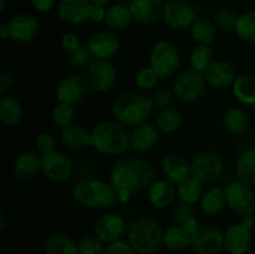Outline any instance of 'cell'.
Listing matches in <instances>:
<instances>
[{"label":"cell","instance_id":"1","mask_svg":"<svg viewBox=\"0 0 255 254\" xmlns=\"http://www.w3.org/2000/svg\"><path fill=\"white\" fill-rule=\"evenodd\" d=\"M156 181L153 164L139 157H125L115 162L110 171V183L114 186L119 197V203L131 202L133 196L147 191Z\"/></svg>","mask_w":255,"mask_h":254},{"label":"cell","instance_id":"2","mask_svg":"<svg viewBox=\"0 0 255 254\" xmlns=\"http://www.w3.org/2000/svg\"><path fill=\"white\" fill-rule=\"evenodd\" d=\"M129 131L119 121H101L91 129L90 147L104 156H124L131 148Z\"/></svg>","mask_w":255,"mask_h":254},{"label":"cell","instance_id":"3","mask_svg":"<svg viewBox=\"0 0 255 254\" xmlns=\"http://www.w3.org/2000/svg\"><path fill=\"white\" fill-rule=\"evenodd\" d=\"M72 197L77 204L87 209H110L119 203V197L110 181L99 178L80 179L72 188Z\"/></svg>","mask_w":255,"mask_h":254},{"label":"cell","instance_id":"4","mask_svg":"<svg viewBox=\"0 0 255 254\" xmlns=\"http://www.w3.org/2000/svg\"><path fill=\"white\" fill-rule=\"evenodd\" d=\"M153 109L152 97L137 92H124L116 96L112 102V115L115 120L127 128H134L148 122Z\"/></svg>","mask_w":255,"mask_h":254},{"label":"cell","instance_id":"5","mask_svg":"<svg viewBox=\"0 0 255 254\" xmlns=\"http://www.w3.org/2000/svg\"><path fill=\"white\" fill-rule=\"evenodd\" d=\"M126 236L137 254H154L163 246V229L149 216H138L132 219Z\"/></svg>","mask_w":255,"mask_h":254},{"label":"cell","instance_id":"6","mask_svg":"<svg viewBox=\"0 0 255 254\" xmlns=\"http://www.w3.org/2000/svg\"><path fill=\"white\" fill-rule=\"evenodd\" d=\"M182 57L179 49L169 40H159L149 51V66L161 79L176 76L181 70Z\"/></svg>","mask_w":255,"mask_h":254},{"label":"cell","instance_id":"7","mask_svg":"<svg viewBox=\"0 0 255 254\" xmlns=\"http://www.w3.org/2000/svg\"><path fill=\"white\" fill-rule=\"evenodd\" d=\"M255 221L253 216L242 217L241 221L231 224L223 232L224 251L228 254H247L253 243V232Z\"/></svg>","mask_w":255,"mask_h":254},{"label":"cell","instance_id":"8","mask_svg":"<svg viewBox=\"0 0 255 254\" xmlns=\"http://www.w3.org/2000/svg\"><path fill=\"white\" fill-rule=\"evenodd\" d=\"M227 206L238 217H249L255 213V192L251 184L239 181H231L224 187Z\"/></svg>","mask_w":255,"mask_h":254},{"label":"cell","instance_id":"9","mask_svg":"<svg viewBox=\"0 0 255 254\" xmlns=\"http://www.w3.org/2000/svg\"><path fill=\"white\" fill-rule=\"evenodd\" d=\"M207 86L208 84L203 72L191 69L177 75L172 90L176 99L186 104H191L204 96Z\"/></svg>","mask_w":255,"mask_h":254},{"label":"cell","instance_id":"10","mask_svg":"<svg viewBox=\"0 0 255 254\" xmlns=\"http://www.w3.org/2000/svg\"><path fill=\"white\" fill-rule=\"evenodd\" d=\"M224 174V161L217 152L202 151L191 161V176L203 184H212Z\"/></svg>","mask_w":255,"mask_h":254},{"label":"cell","instance_id":"11","mask_svg":"<svg viewBox=\"0 0 255 254\" xmlns=\"http://www.w3.org/2000/svg\"><path fill=\"white\" fill-rule=\"evenodd\" d=\"M90 91L92 90L86 77L77 74H70L57 81L55 87V97L57 102L76 106L86 100Z\"/></svg>","mask_w":255,"mask_h":254},{"label":"cell","instance_id":"12","mask_svg":"<svg viewBox=\"0 0 255 254\" xmlns=\"http://www.w3.org/2000/svg\"><path fill=\"white\" fill-rule=\"evenodd\" d=\"M86 79L92 91L106 94L117 81V70L110 60H92L86 69Z\"/></svg>","mask_w":255,"mask_h":254},{"label":"cell","instance_id":"13","mask_svg":"<svg viewBox=\"0 0 255 254\" xmlns=\"http://www.w3.org/2000/svg\"><path fill=\"white\" fill-rule=\"evenodd\" d=\"M196 10L184 0H167L163 6L164 24L176 31H186L191 29L197 19Z\"/></svg>","mask_w":255,"mask_h":254},{"label":"cell","instance_id":"14","mask_svg":"<svg viewBox=\"0 0 255 254\" xmlns=\"http://www.w3.org/2000/svg\"><path fill=\"white\" fill-rule=\"evenodd\" d=\"M75 172V164L66 153L54 151L41 156V173L49 181L62 183L71 179Z\"/></svg>","mask_w":255,"mask_h":254},{"label":"cell","instance_id":"15","mask_svg":"<svg viewBox=\"0 0 255 254\" xmlns=\"http://www.w3.org/2000/svg\"><path fill=\"white\" fill-rule=\"evenodd\" d=\"M9 27V40L16 44H29L34 41L40 32V21L35 15L19 12L6 21Z\"/></svg>","mask_w":255,"mask_h":254},{"label":"cell","instance_id":"16","mask_svg":"<svg viewBox=\"0 0 255 254\" xmlns=\"http://www.w3.org/2000/svg\"><path fill=\"white\" fill-rule=\"evenodd\" d=\"M128 231L124 217L115 212H106L96 219L94 224V233L106 244L120 241Z\"/></svg>","mask_w":255,"mask_h":254},{"label":"cell","instance_id":"17","mask_svg":"<svg viewBox=\"0 0 255 254\" xmlns=\"http://www.w3.org/2000/svg\"><path fill=\"white\" fill-rule=\"evenodd\" d=\"M86 46L95 60H111L120 51L121 42L112 30H99L89 37Z\"/></svg>","mask_w":255,"mask_h":254},{"label":"cell","instance_id":"18","mask_svg":"<svg viewBox=\"0 0 255 254\" xmlns=\"http://www.w3.org/2000/svg\"><path fill=\"white\" fill-rule=\"evenodd\" d=\"M191 247L197 254H219L224 251L223 232L213 226H201L192 237Z\"/></svg>","mask_w":255,"mask_h":254},{"label":"cell","instance_id":"19","mask_svg":"<svg viewBox=\"0 0 255 254\" xmlns=\"http://www.w3.org/2000/svg\"><path fill=\"white\" fill-rule=\"evenodd\" d=\"M90 0H59L56 11L65 24L79 26L90 21Z\"/></svg>","mask_w":255,"mask_h":254},{"label":"cell","instance_id":"20","mask_svg":"<svg viewBox=\"0 0 255 254\" xmlns=\"http://www.w3.org/2000/svg\"><path fill=\"white\" fill-rule=\"evenodd\" d=\"M128 6L133 20L139 24L154 25L163 16L162 0H129Z\"/></svg>","mask_w":255,"mask_h":254},{"label":"cell","instance_id":"21","mask_svg":"<svg viewBox=\"0 0 255 254\" xmlns=\"http://www.w3.org/2000/svg\"><path fill=\"white\" fill-rule=\"evenodd\" d=\"M204 76H206L208 86L217 90H224L232 87L237 79L236 70H234L233 65L223 59L214 60L213 64L204 72Z\"/></svg>","mask_w":255,"mask_h":254},{"label":"cell","instance_id":"22","mask_svg":"<svg viewBox=\"0 0 255 254\" xmlns=\"http://www.w3.org/2000/svg\"><path fill=\"white\" fill-rule=\"evenodd\" d=\"M159 129L154 124H142L139 126L131 128L129 133V144L131 149L137 153H147L156 147L159 141Z\"/></svg>","mask_w":255,"mask_h":254},{"label":"cell","instance_id":"23","mask_svg":"<svg viewBox=\"0 0 255 254\" xmlns=\"http://www.w3.org/2000/svg\"><path fill=\"white\" fill-rule=\"evenodd\" d=\"M161 168L164 178L171 181L176 186L191 177V162L187 159L186 156L177 152L164 157Z\"/></svg>","mask_w":255,"mask_h":254},{"label":"cell","instance_id":"24","mask_svg":"<svg viewBox=\"0 0 255 254\" xmlns=\"http://www.w3.org/2000/svg\"><path fill=\"white\" fill-rule=\"evenodd\" d=\"M148 202L153 208L166 209L177 198V186L168 179H156L147 189Z\"/></svg>","mask_w":255,"mask_h":254},{"label":"cell","instance_id":"25","mask_svg":"<svg viewBox=\"0 0 255 254\" xmlns=\"http://www.w3.org/2000/svg\"><path fill=\"white\" fill-rule=\"evenodd\" d=\"M12 171L19 181H32L41 173V156L34 151L21 152L15 158Z\"/></svg>","mask_w":255,"mask_h":254},{"label":"cell","instance_id":"26","mask_svg":"<svg viewBox=\"0 0 255 254\" xmlns=\"http://www.w3.org/2000/svg\"><path fill=\"white\" fill-rule=\"evenodd\" d=\"M227 198L224 188L218 186L209 187L203 192L201 201H199V208L201 212L207 217H216L221 214L227 208Z\"/></svg>","mask_w":255,"mask_h":254},{"label":"cell","instance_id":"27","mask_svg":"<svg viewBox=\"0 0 255 254\" xmlns=\"http://www.w3.org/2000/svg\"><path fill=\"white\" fill-rule=\"evenodd\" d=\"M90 137L91 131L80 124H72L71 126L61 129L60 134L62 144L71 151H81L90 147Z\"/></svg>","mask_w":255,"mask_h":254},{"label":"cell","instance_id":"28","mask_svg":"<svg viewBox=\"0 0 255 254\" xmlns=\"http://www.w3.org/2000/svg\"><path fill=\"white\" fill-rule=\"evenodd\" d=\"M45 254H80L79 243L64 232L49 234L44 243Z\"/></svg>","mask_w":255,"mask_h":254},{"label":"cell","instance_id":"29","mask_svg":"<svg viewBox=\"0 0 255 254\" xmlns=\"http://www.w3.org/2000/svg\"><path fill=\"white\" fill-rule=\"evenodd\" d=\"M134 21L128 4H112L107 7L105 24L112 31H124Z\"/></svg>","mask_w":255,"mask_h":254},{"label":"cell","instance_id":"30","mask_svg":"<svg viewBox=\"0 0 255 254\" xmlns=\"http://www.w3.org/2000/svg\"><path fill=\"white\" fill-rule=\"evenodd\" d=\"M22 105L16 97L11 95H2L0 99V120L5 126H16L21 122Z\"/></svg>","mask_w":255,"mask_h":254},{"label":"cell","instance_id":"31","mask_svg":"<svg viewBox=\"0 0 255 254\" xmlns=\"http://www.w3.org/2000/svg\"><path fill=\"white\" fill-rule=\"evenodd\" d=\"M233 96L246 106L255 105V77L252 75H239L232 86Z\"/></svg>","mask_w":255,"mask_h":254},{"label":"cell","instance_id":"32","mask_svg":"<svg viewBox=\"0 0 255 254\" xmlns=\"http://www.w3.org/2000/svg\"><path fill=\"white\" fill-rule=\"evenodd\" d=\"M249 119L247 112L239 106H232L226 110L223 115V126L231 134L244 133L248 128Z\"/></svg>","mask_w":255,"mask_h":254},{"label":"cell","instance_id":"33","mask_svg":"<svg viewBox=\"0 0 255 254\" xmlns=\"http://www.w3.org/2000/svg\"><path fill=\"white\" fill-rule=\"evenodd\" d=\"M182 124H183V115L173 106L159 110L154 121V125L161 133H174L181 128Z\"/></svg>","mask_w":255,"mask_h":254},{"label":"cell","instance_id":"34","mask_svg":"<svg viewBox=\"0 0 255 254\" xmlns=\"http://www.w3.org/2000/svg\"><path fill=\"white\" fill-rule=\"evenodd\" d=\"M237 178L255 186V147L247 148L239 154L236 163Z\"/></svg>","mask_w":255,"mask_h":254},{"label":"cell","instance_id":"35","mask_svg":"<svg viewBox=\"0 0 255 254\" xmlns=\"http://www.w3.org/2000/svg\"><path fill=\"white\" fill-rule=\"evenodd\" d=\"M217 25L206 16H198L191 26V35L196 44L211 45L217 37Z\"/></svg>","mask_w":255,"mask_h":254},{"label":"cell","instance_id":"36","mask_svg":"<svg viewBox=\"0 0 255 254\" xmlns=\"http://www.w3.org/2000/svg\"><path fill=\"white\" fill-rule=\"evenodd\" d=\"M192 237L187 233L181 224H173L163 231V246L173 252H179L191 247Z\"/></svg>","mask_w":255,"mask_h":254},{"label":"cell","instance_id":"37","mask_svg":"<svg viewBox=\"0 0 255 254\" xmlns=\"http://www.w3.org/2000/svg\"><path fill=\"white\" fill-rule=\"evenodd\" d=\"M203 186L204 184L194 177H188L186 181L177 184V198L179 199V202L194 206V204L199 203L202 196H203Z\"/></svg>","mask_w":255,"mask_h":254},{"label":"cell","instance_id":"38","mask_svg":"<svg viewBox=\"0 0 255 254\" xmlns=\"http://www.w3.org/2000/svg\"><path fill=\"white\" fill-rule=\"evenodd\" d=\"M214 60H216L214 59V51L211 45L196 44V46L191 50V54H189L191 69L203 72V74L213 64Z\"/></svg>","mask_w":255,"mask_h":254},{"label":"cell","instance_id":"39","mask_svg":"<svg viewBox=\"0 0 255 254\" xmlns=\"http://www.w3.org/2000/svg\"><path fill=\"white\" fill-rule=\"evenodd\" d=\"M234 32L242 41L255 42V11H246L238 15Z\"/></svg>","mask_w":255,"mask_h":254},{"label":"cell","instance_id":"40","mask_svg":"<svg viewBox=\"0 0 255 254\" xmlns=\"http://www.w3.org/2000/svg\"><path fill=\"white\" fill-rule=\"evenodd\" d=\"M75 117H76L75 106L62 104V102H57L51 111L52 124L61 129L75 124Z\"/></svg>","mask_w":255,"mask_h":254},{"label":"cell","instance_id":"41","mask_svg":"<svg viewBox=\"0 0 255 254\" xmlns=\"http://www.w3.org/2000/svg\"><path fill=\"white\" fill-rule=\"evenodd\" d=\"M159 80H161V77L149 65L141 67L134 75V84L139 90H143V91L154 89L158 85Z\"/></svg>","mask_w":255,"mask_h":254},{"label":"cell","instance_id":"42","mask_svg":"<svg viewBox=\"0 0 255 254\" xmlns=\"http://www.w3.org/2000/svg\"><path fill=\"white\" fill-rule=\"evenodd\" d=\"M80 254H105L106 243L102 242L95 233L86 234L79 242Z\"/></svg>","mask_w":255,"mask_h":254},{"label":"cell","instance_id":"43","mask_svg":"<svg viewBox=\"0 0 255 254\" xmlns=\"http://www.w3.org/2000/svg\"><path fill=\"white\" fill-rule=\"evenodd\" d=\"M91 54L87 49L86 44H81V46L77 47L75 51L66 54L67 64L75 70H85L89 67L91 62Z\"/></svg>","mask_w":255,"mask_h":254},{"label":"cell","instance_id":"44","mask_svg":"<svg viewBox=\"0 0 255 254\" xmlns=\"http://www.w3.org/2000/svg\"><path fill=\"white\" fill-rule=\"evenodd\" d=\"M237 20H238V15L228 7H221L216 10L213 16L214 24L223 31H234Z\"/></svg>","mask_w":255,"mask_h":254},{"label":"cell","instance_id":"45","mask_svg":"<svg viewBox=\"0 0 255 254\" xmlns=\"http://www.w3.org/2000/svg\"><path fill=\"white\" fill-rule=\"evenodd\" d=\"M35 148L40 156L56 151V139L50 132H41L35 138Z\"/></svg>","mask_w":255,"mask_h":254},{"label":"cell","instance_id":"46","mask_svg":"<svg viewBox=\"0 0 255 254\" xmlns=\"http://www.w3.org/2000/svg\"><path fill=\"white\" fill-rule=\"evenodd\" d=\"M196 217V211H194L192 204L183 203V202H178L173 208V218L177 224H182L183 222L188 221V219Z\"/></svg>","mask_w":255,"mask_h":254},{"label":"cell","instance_id":"47","mask_svg":"<svg viewBox=\"0 0 255 254\" xmlns=\"http://www.w3.org/2000/svg\"><path fill=\"white\" fill-rule=\"evenodd\" d=\"M174 97L176 96L173 94V90L161 89L154 92V95L152 96V101H153L154 107H157L158 110H163L172 106Z\"/></svg>","mask_w":255,"mask_h":254},{"label":"cell","instance_id":"48","mask_svg":"<svg viewBox=\"0 0 255 254\" xmlns=\"http://www.w3.org/2000/svg\"><path fill=\"white\" fill-rule=\"evenodd\" d=\"M105 254H137V253L134 252V249L132 248L131 244L128 243V241L120 239V241L106 244V251H105Z\"/></svg>","mask_w":255,"mask_h":254},{"label":"cell","instance_id":"49","mask_svg":"<svg viewBox=\"0 0 255 254\" xmlns=\"http://www.w3.org/2000/svg\"><path fill=\"white\" fill-rule=\"evenodd\" d=\"M61 46L62 49L66 51V54L75 51L77 47L81 46V41H80L79 35H77L76 32H72V31H69L66 32V34H64L61 37Z\"/></svg>","mask_w":255,"mask_h":254},{"label":"cell","instance_id":"50","mask_svg":"<svg viewBox=\"0 0 255 254\" xmlns=\"http://www.w3.org/2000/svg\"><path fill=\"white\" fill-rule=\"evenodd\" d=\"M29 1L31 6L37 12H41V14H46V12L51 11L59 4V0H29Z\"/></svg>","mask_w":255,"mask_h":254},{"label":"cell","instance_id":"51","mask_svg":"<svg viewBox=\"0 0 255 254\" xmlns=\"http://www.w3.org/2000/svg\"><path fill=\"white\" fill-rule=\"evenodd\" d=\"M106 11H107L106 6L91 4V7H90V12H89L90 21H92V22L105 21V17H106Z\"/></svg>","mask_w":255,"mask_h":254},{"label":"cell","instance_id":"52","mask_svg":"<svg viewBox=\"0 0 255 254\" xmlns=\"http://www.w3.org/2000/svg\"><path fill=\"white\" fill-rule=\"evenodd\" d=\"M12 85H14V77L11 76L10 72L2 71L0 74V94L7 95V92L11 90Z\"/></svg>","mask_w":255,"mask_h":254},{"label":"cell","instance_id":"53","mask_svg":"<svg viewBox=\"0 0 255 254\" xmlns=\"http://www.w3.org/2000/svg\"><path fill=\"white\" fill-rule=\"evenodd\" d=\"M181 226L183 227V229L187 232V233L189 234V236L193 237L194 234H196L197 232H198V229H199V227H201V224H199V222H198V219H197V217H193V218H191V219H188V221L183 222V223H182Z\"/></svg>","mask_w":255,"mask_h":254},{"label":"cell","instance_id":"54","mask_svg":"<svg viewBox=\"0 0 255 254\" xmlns=\"http://www.w3.org/2000/svg\"><path fill=\"white\" fill-rule=\"evenodd\" d=\"M9 27H7L6 22H2L0 24V39L1 41H5V40H9Z\"/></svg>","mask_w":255,"mask_h":254},{"label":"cell","instance_id":"55","mask_svg":"<svg viewBox=\"0 0 255 254\" xmlns=\"http://www.w3.org/2000/svg\"><path fill=\"white\" fill-rule=\"evenodd\" d=\"M5 226H6V217L4 212H0V232H4Z\"/></svg>","mask_w":255,"mask_h":254},{"label":"cell","instance_id":"56","mask_svg":"<svg viewBox=\"0 0 255 254\" xmlns=\"http://www.w3.org/2000/svg\"><path fill=\"white\" fill-rule=\"evenodd\" d=\"M110 1H111V0H90V2H91V4L102 5V6H106V5H109Z\"/></svg>","mask_w":255,"mask_h":254},{"label":"cell","instance_id":"57","mask_svg":"<svg viewBox=\"0 0 255 254\" xmlns=\"http://www.w3.org/2000/svg\"><path fill=\"white\" fill-rule=\"evenodd\" d=\"M5 4H6V0H0V10H1V11H4Z\"/></svg>","mask_w":255,"mask_h":254},{"label":"cell","instance_id":"58","mask_svg":"<svg viewBox=\"0 0 255 254\" xmlns=\"http://www.w3.org/2000/svg\"><path fill=\"white\" fill-rule=\"evenodd\" d=\"M253 109H254V111H255V105H254V106H253Z\"/></svg>","mask_w":255,"mask_h":254}]
</instances>
